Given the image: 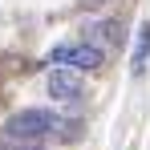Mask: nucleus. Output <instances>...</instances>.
Here are the masks:
<instances>
[{
  "label": "nucleus",
  "instance_id": "nucleus-1",
  "mask_svg": "<svg viewBox=\"0 0 150 150\" xmlns=\"http://www.w3.org/2000/svg\"><path fill=\"white\" fill-rule=\"evenodd\" d=\"M4 134H8L12 142H37V138H45V134L73 138L77 126L65 122V118H57L53 110H21V114H12V118L4 122Z\"/></svg>",
  "mask_w": 150,
  "mask_h": 150
},
{
  "label": "nucleus",
  "instance_id": "nucleus-2",
  "mask_svg": "<svg viewBox=\"0 0 150 150\" xmlns=\"http://www.w3.org/2000/svg\"><path fill=\"white\" fill-rule=\"evenodd\" d=\"M53 65H69V69H101L105 65V53L98 49V45H89V41H81V45H57V49L49 53Z\"/></svg>",
  "mask_w": 150,
  "mask_h": 150
},
{
  "label": "nucleus",
  "instance_id": "nucleus-3",
  "mask_svg": "<svg viewBox=\"0 0 150 150\" xmlns=\"http://www.w3.org/2000/svg\"><path fill=\"white\" fill-rule=\"evenodd\" d=\"M49 98H57V101L81 98V77H77L73 69H53L49 73Z\"/></svg>",
  "mask_w": 150,
  "mask_h": 150
},
{
  "label": "nucleus",
  "instance_id": "nucleus-4",
  "mask_svg": "<svg viewBox=\"0 0 150 150\" xmlns=\"http://www.w3.org/2000/svg\"><path fill=\"white\" fill-rule=\"evenodd\" d=\"M85 37H89V45H98V41H118V25H114V21H93V25L85 28Z\"/></svg>",
  "mask_w": 150,
  "mask_h": 150
},
{
  "label": "nucleus",
  "instance_id": "nucleus-5",
  "mask_svg": "<svg viewBox=\"0 0 150 150\" xmlns=\"http://www.w3.org/2000/svg\"><path fill=\"white\" fill-rule=\"evenodd\" d=\"M146 53H150V21L138 28V45H134V73H142V65H146Z\"/></svg>",
  "mask_w": 150,
  "mask_h": 150
},
{
  "label": "nucleus",
  "instance_id": "nucleus-6",
  "mask_svg": "<svg viewBox=\"0 0 150 150\" xmlns=\"http://www.w3.org/2000/svg\"><path fill=\"white\" fill-rule=\"evenodd\" d=\"M8 150H45V146H37V142H21V146H16V142H8Z\"/></svg>",
  "mask_w": 150,
  "mask_h": 150
}]
</instances>
